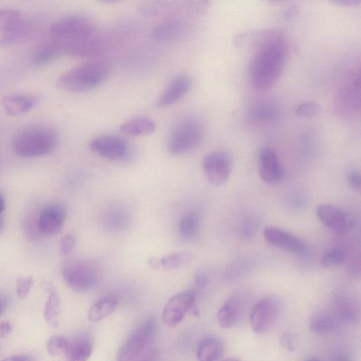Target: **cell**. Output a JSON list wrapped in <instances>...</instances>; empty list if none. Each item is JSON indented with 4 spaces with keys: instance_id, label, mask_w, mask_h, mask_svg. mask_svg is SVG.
I'll return each instance as SVG.
<instances>
[{
    "instance_id": "obj_24",
    "label": "cell",
    "mask_w": 361,
    "mask_h": 361,
    "mask_svg": "<svg viewBox=\"0 0 361 361\" xmlns=\"http://www.w3.org/2000/svg\"><path fill=\"white\" fill-rule=\"evenodd\" d=\"M92 352L90 341L86 337H79L69 341L64 354L66 361H88Z\"/></svg>"
},
{
    "instance_id": "obj_27",
    "label": "cell",
    "mask_w": 361,
    "mask_h": 361,
    "mask_svg": "<svg viewBox=\"0 0 361 361\" xmlns=\"http://www.w3.org/2000/svg\"><path fill=\"white\" fill-rule=\"evenodd\" d=\"M336 326V318L326 310L315 312L310 319V328L317 334H326L332 331Z\"/></svg>"
},
{
    "instance_id": "obj_41",
    "label": "cell",
    "mask_w": 361,
    "mask_h": 361,
    "mask_svg": "<svg viewBox=\"0 0 361 361\" xmlns=\"http://www.w3.org/2000/svg\"><path fill=\"white\" fill-rule=\"evenodd\" d=\"M282 345L289 351H293L295 348V339L294 336L289 333H284L280 338Z\"/></svg>"
},
{
    "instance_id": "obj_5",
    "label": "cell",
    "mask_w": 361,
    "mask_h": 361,
    "mask_svg": "<svg viewBox=\"0 0 361 361\" xmlns=\"http://www.w3.org/2000/svg\"><path fill=\"white\" fill-rule=\"evenodd\" d=\"M204 127L202 122L192 116L178 120L170 132L167 148L173 155H180L197 148L202 141Z\"/></svg>"
},
{
    "instance_id": "obj_28",
    "label": "cell",
    "mask_w": 361,
    "mask_h": 361,
    "mask_svg": "<svg viewBox=\"0 0 361 361\" xmlns=\"http://www.w3.org/2000/svg\"><path fill=\"white\" fill-rule=\"evenodd\" d=\"M200 228V218L194 212L184 215L178 224L180 237L187 241L194 240L199 233Z\"/></svg>"
},
{
    "instance_id": "obj_33",
    "label": "cell",
    "mask_w": 361,
    "mask_h": 361,
    "mask_svg": "<svg viewBox=\"0 0 361 361\" xmlns=\"http://www.w3.org/2000/svg\"><path fill=\"white\" fill-rule=\"evenodd\" d=\"M348 258V252L342 247L332 248L322 257L320 263L323 267L329 268L342 264Z\"/></svg>"
},
{
    "instance_id": "obj_30",
    "label": "cell",
    "mask_w": 361,
    "mask_h": 361,
    "mask_svg": "<svg viewBox=\"0 0 361 361\" xmlns=\"http://www.w3.org/2000/svg\"><path fill=\"white\" fill-rule=\"evenodd\" d=\"M336 315L348 323L355 322L358 318V309L354 301L348 298L337 300L335 307Z\"/></svg>"
},
{
    "instance_id": "obj_40",
    "label": "cell",
    "mask_w": 361,
    "mask_h": 361,
    "mask_svg": "<svg viewBox=\"0 0 361 361\" xmlns=\"http://www.w3.org/2000/svg\"><path fill=\"white\" fill-rule=\"evenodd\" d=\"M347 180L352 188L355 190L360 189V174L356 170H350L347 174Z\"/></svg>"
},
{
    "instance_id": "obj_45",
    "label": "cell",
    "mask_w": 361,
    "mask_h": 361,
    "mask_svg": "<svg viewBox=\"0 0 361 361\" xmlns=\"http://www.w3.org/2000/svg\"><path fill=\"white\" fill-rule=\"evenodd\" d=\"M331 361H353L350 357L346 353L337 351L331 355Z\"/></svg>"
},
{
    "instance_id": "obj_39",
    "label": "cell",
    "mask_w": 361,
    "mask_h": 361,
    "mask_svg": "<svg viewBox=\"0 0 361 361\" xmlns=\"http://www.w3.org/2000/svg\"><path fill=\"white\" fill-rule=\"evenodd\" d=\"M257 223L252 219L246 220L241 228V235L243 238H250L256 233Z\"/></svg>"
},
{
    "instance_id": "obj_42",
    "label": "cell",
    "mask_w": 361,
    "mask_h": 361,
    "mask_svg": "<svg viewBox=\"0 0 361 361\" xmlns=\"http://www.w3.org/2000/svg\"><path fill=\"white\" fill-rule=\"evenodd\" d=\"M157 360L158 352L155 348H152L141 355L136 361H157Z\"/></svg>"
},
{
    "instance_id": "obj_4",
    "label": "cell",
    "mask_w": 361,
    "mask_h": 361,
    "mask_svg": "<svg viewBox=\"0 0 361 361\" xmlns=\"http://www.w3.org/2000/svg\"><path fill=\"white\" fill-rule=\"evenodd\" d=\"M54 129L44 125H32L19 130L13 139V149L20 157L32 158L51 152L58 144Z\"/></svg>"
},
{
    "instance_id": "obj_1",
    "label": "cell",
    "mask_w": 361,
    "mask_h": 361,
    "mask_svg": "<svg viewBox=\"0 0 361 361\" xmlns=\"http://www.w3.org/2000/svg\"><path fill=\"white\" fill-rule=\"evenodd\" d=\"M238 46L250 43L254 48L249 63V79L253 88H270L281 76L287 59L288 47L283 34L277 30H264L239 35Z\"/></svg>"
},
{
    "instance_id": "obj_35",
    "label": "cell",
    "mask_w": 361,
    "mask_h": 361,
    "mask_svg": "<svg viewBox=\"0 0 361 361\" xmlns=\"http://www.w3.org/2000/svg\"><path fill=\"white\" fill-rule=\"evenodd\" d=\"M25 25L22 21L18 25L2 35L0 38L1 44H11L20 39L25 33Z\"/></svg>"
},
{
    "instance_id": "obj_13",
    "label": "cell",
    "mask_w": 361,
    "mask_h": 361,
    "mask_svg": "<svg viewBox=\"0 0 361 361\" xmlns=\"http://www.w3.org/2000/svg\"><path fill=\"white\" fill-rule=\"evenodd\" d=\"M90 149L99 157L108 160L122 159L127 152V145L121 137L103 135L93 137L89 142Z\"/></svg>"
},
{
    "instance_id": "obj_37",
    "label": "cell",
    "mask_w": 361,
    "mask_h": 361,
    "mask_svg": "<svg viewBox=\"0 0 361 361\" xmlns=\"http://www.w3.org/2000/svg\"><path fill=\"white\" fill-rule=\"evenodd\" d=\"M34 280L32 276L20 277L16 281V293L20 299H24L30 293Z\"/></svg>"
},
{
    "instance_id": "obj_6",
    "label": "cell",
    "mask_w": 361,
    "mask_h": 361,
    "mask_svg": "<svg viewBox=\"0 0 361 361\" xmlns=\"http://www.w3.org/2000/svg\"><path fill=\"white\" fill-rule=\"evenodd\" d=\"M98 271L97 264L87 259H70L61 267L65 283L76 293H84L93 288L98 280Z\"/></svg>"
},
{
    "instance_id": "obj_47",
    "label": "cell",
    "mask_w": 361,
    "mask_h": 361,
    "mask_svg": "<svg viewBox=\"0 0 361 361\" xmlns=\"http://www.w3.org/2000/svg\"><path fill=\"white\" fill-rule=\"evenodd\" d=\"M334 3L345 6H355L358 5L360 3V0H336L334 1Z\"/></svg>"
},
{
    "instance_id": "obj_11",
    "label": "cell",
    "mask_w": 361,
    "mask_h": 361,
    "mask_svg": "<svg viewBox=\"0 0 361 361\" xmlns=\"http://www.w3.org/2000/svg\"><path fill=\"white\" fill-rule=\"evenodd\" d=\"M195 293L192 290H184L172 295L166 302L161 319L163 323L170 327L178 325L187 312L193 307Z\"/></svg>"
},
{
    "instance_id": "obj_36",
    "label": "cell",
    "mask_w": 361,
    "mask_h": 361,
    "mask_svg": "<svg viewBox=\"0 0 361 361\" xmlns=\"http://www.w3.org/2000/svg\"><path fill=\"white\" fill-rule=\"evenodd\" d=\"M320 111V106L314 102H307L299 104L295 110V114L302 117L317 116Z\"/></svg>"
},
{
    "instance_id": "obj_18",
    "label": "cell",
    "mask_w": 361,
    "mask_h": 361,
    "mask_svg": "<svg viewBox=\"0 0 361 361\" xmlns=\"http://www.w3.org/2000/svg\"><path fill=\"white\" fill-rule=\"evenodd\" d=\"M316 214L320 222L335 232L343 231L348 223L347 216L342 209L331 204H319Z\"/></svg>"
},
{
    "instance_id": "obj_53",
    "label": "cell",
    "mask_w": 361,
    "mask_h": 361,
    "mask_svg": "<svg viewBox=\"0 0 361 361\" xmlns=\"http://www.w3.org/2000/svg\"><path fill=\"white\" fill-rule=\"evenodd\" d=\"M306 361H319V360H315V359H310V360H306Z\"/></svg>"
},
{
    "instance_id": "obj_20",
    "label": "cell",
    "mask_w": 361,
    "mask_h": 361,
    "mask_svg": "<svg viewBox=\"0 0 361 361\" xmlns=\"http://www.w3.org/2000/svg\"><path fill=\"white\" fill-rule=\"evenodd\" d=\"M250 118L259 123L275 122L281 115L279 106L271 100H259L253 103L249 109Z\"/></svg>"
},
{
    "instance_id": "obj_44",
    "label": "cell",
    "mask_w": 361,
    "mask_h": 361,
    "mask_svg": "<svg viewBox=\"0 0 361 361\" xmlns=\"http://www.w3.org/2000/svg\"><path fill=\"white\" fill-rule=\"evenodd\" d=\"M13 326L9 322H0V338L7 336L12 331Z\"/></svg>"
},
{
    "instance_id": "obj_51",
    "label": "cell",
    "mask_w": 361,
    "mask_h": 361,
    "mask_svg": "<svg viewBox=\"0 0 361 361\" xmlns=\"http://www.w3.org/2000/svg\"><path fill=\"white\" fill-rule=\"evenodd\" d=\"M224 361H240V360L235 357H230L224 360Z\"/></svg>"
},
{
    "instance_id": "obj_26",
    "label": "cell",
    "mask_w": 361,
    "mask_h": 361,
    "mask_svg": "<svg viewBox=\"0 0 361 361\" xmlns=\"http://www.w3.org/2000/svg\"><path fill=\"white\" fill-rule=\"evenodd\" d=\"M193 259V255L188 252H173L158 257V271H173L189 264Z\"/></svg>"
},
{
    "instance_id": "obj_21",
    "label": "cell",
    "mask_w": 361,
    "mask_h": 361,
    "mask_svg": "<svg viewBox=\"0 0 361 361\" xmlns=\"http://www.w3.org/2000/svg\"><path fill=\"white\" fill-rule=\"evenodd\" d=\"M154 121L147 116H137L126 121L120 126V132L131 137L146 136L155 130Z\"/></svg>"
},
{
    "instance_id": "obj_25",
    "label": "cell",
    "mask_w": 361,
    "mask_h": 361,
    "mask_svg": "<svg viewBox=\"0 0 361 361\" xmlns=\"http://www.w3.org/2000/svg\"><path fill=\"white\" fill-rule=\"evenodd\" d=\"M118 300L114 295H106L98 299L90 308L88 319L99 322L111 315L116 310Z\"/></svg>"
},
{
    "instance_id": "obj_2",
    "label": "cell",
    "mask_w": 361,
    "mask_h": 361,
    "mask_svg": "<svg viewBox=\"0 0 361 361\" xmlns=\"http://www.w3.org/2000/svg\"><path fill=\"white\" fill-rule=\"evenodd\" d=\"M49 41L60 53L80 57H96L104 44L96 35V25L89 17L72 14L56 20L49 29Z\"/></svg>"
},
{
    "instance_id": "obj_23",
    "label": "cell",
    "mask_w": 361,
    "mask_h": 361,
    "mask_svg": "<svg viewBox=\"0 0 361 361\" xmlns=\"http://www.w3.org/2000/svg\"><path fill=\"white\" fill-rule=\"evenodd\" d=\"M222 342L215 337H206L202 339L197 348V357L199 361H216L222 355Z\"/></svg>"
},
{
    "instance_id": "obj_34",
    "label": "cell",
    "mask_w": 361,
    "mask_h": 361,
    "mask_svg": "<svg viewBox=\"0 0 361 361\" xmlns=\"http://www.w3.org/2000/svg\"><path fill=\"white\" fill-rule=\"evenodd\" d=\"M69 341L63 336L54 335L51 336L46 344L48 353L51 356H57L65 353Z\"/></svg>"
},
{
    "instance_id": "obj_38",
    "label": "cell",
    "mask_w": 361,
    "mask_h": 361,
    "mask_svg": "<svg viewBox=\"0 0 361 361\" xmlns=\"http://www.w3.org/2000/svg\"><path fill=\"white\" fill-rule=\"evenodd\" d=\"M76 239L74 235L71 233L64 235L60 241L59 249L63 255H68L75 248Z\"/></svg>"
},
{
    "instance_id": "obj_16",
    "label": "cell",
    "mask_w": 361,
    "mask_h": 361,
    "mask_svg": "<svg viewBox=\"0 0 361 361\" xmlns=\"http://www.w3.org/2000/svg\"><path fill=\"white\" fill-rule=\"evenodd\" d=\"M192 80L187 75H180L173 78L157 100L159 108H167L182 99L190 90Z\"/></svg>"
},
{
    "instance_id": "obj_29",
    "label": "cell",
    "mask_w": 361,
    "mask_h": 361,
    "mask_svg": "<svg viewBox=\"0 0 361 361\" xmlns=\"http://www.w3.org/2000/svg\"><path fill=\"white\" fill-rule=\"evenodd\" d=\"M48 298L44 309V317L49 326H56L59 324L60 300L58 293L54 288L49 286L47 288Z\"/></svg>"
},
{
    "instance_id": "obj_54",
    "label": "cell",
    "mask_w": 361,
    "mask_h": 361,
    "mask_svg": "<svg viewBox=\"0 0 361 361\" xmlns=\"http://www.w3.org/2000/svg\"><path fill=\"white\" fill-rule=\"evenodd\" d=\"M1 347L0 346V351H1Z\"/></svg>"
},
{
    "instance_id": "obj_19",
    "label": "cell",
    "mask_w": 361,
    "mask_h": 361,
    "mask_svg": "<svg viewBox=\"0 0 361 361\" xmlns=\"http://www.w3.org/2000/svg\"><path fill=\"white\" fill-rule=\"evenodd\" d=\"M37 101V97L34 94H12L4 97L2 106L8 115L15 116L29 111Z\"/></svg>"
},
{
    "instance_id": "obj_43",
    "label": "cell",
    "mask_w": 361,
    "mask_h": 361,
    "mask_svg": "<svg viewBox=\"0 0 361 361\" xmlns=\"http://www.w3.org/2000/svg\"><path fill=\"white\" fill-rule=\"evenodd\" d=\"M1 361H35V359L32 355L22 354L11 355L2 359Z\"/></svg>"
},
{
    "instance_id": "obj_32",
    "label": "cell",
    "mask_w": 361,
    "mask_h": 361,
    "mask_svg": "<svg viewBox=\"0 0 361 361\" xmlns=\"http://www.w3.org/2000/svg\"><path fill=\"white\" fill-rule=\"evenodd\" d=\"M21 13L14 8L0 9V33L7 32L22 22Z\"/></svg>"
},
{
    "instance_id": "obj_12",
    "label": "cell",
    "mask_w": 361,
    "mask_h": 361,
    "mask_svg": "<svg viewBox=\"0 0 361 361\" xmlns=\"http://www.w3.org/2000/svg\"><path fill=\"white\" fill-rule=\"evenodd\" d=\"M264 239L271 245L293 254H302L305 243L299 237L279 227L267 226L262 231Z\"/></svg>"
},
{
    "instance_id": "obj_8",
    "label": "cell",
    "mask_w": 361,
    "mask_h": 361,
    "mask_svg": "<svg viewBox=\"0 0 361 361\" xmlns=\"http://www.w3.org/2000/svg\"><path fill=\"white\" fill-rule=\"evenodd\" d=\"M281 312V303L274 296H266L259 300L250 313V324L258 334L268 331L276 323Z\"/></svg>"
},
{
    "instance_id": "obj_17",
    "label": "cell",
    "mask_w": 361,
    "mask_h": 361,
    "mask_svg": "<svg viewBox=\"0 0 361 361\" xmlns=\"http://www.w3.org/2000/svg\"><path fill=\"white\" fill-rule=\"evenodd\" d=\"M187 23L171 17L158 23L152 29L153 37L160 42H171L182 37L188 31Z\"/></svg>"
},
{
    "instance_id": "obj_52",
    "label": "cell",
    "mask_w": 361,
    "mask_h": 361,
    "mask_svg": "<svg viewBox=\"0 0 361 361\" xmlns=\"http://www.w3.org/2000/svg\"><path fill=\"white\" fill-rule=\"evenodd\" d=\"M3 226H4V220L1 217V216L0 215V231L3 228Z\"/></svg>"
},
{
    "instance_id": "obj_7",
    "label": "cell",
    "mask_w": 361,
    "mask_h": 361,
    "mask_svg": "<svg viewBox=\"0 0 361 361\" xmlns=\"http://www.w3.org/2000/svg\"><path fill=\"white\" fill-rule=\"evenodd\" d=\"M335 108L342 117L355 118L360 111V71H350L338 90L335 99Z\"/></svg>"
},
{
    "instance_id": "obj_3",
    "label": "cell",
    "mask_w": 361,
    "mask_h": 361,
    "mask_svg": "<svg viewBox=\"0 0 361 361\" xmlns=\"http://www.w3.org/2000/svg\"><path fill=\"white\" fill-rule=\"evenodd\" d=\"M110 71V66L105 61L85 62L63 73L57 78L56 85L67 92H87L101 85Z\"/></svg>"
},
{
    "instance_id": "obj_50",
    "label": "cell",
    "mask_w": 361,
    "mask_h": 361,
    "mask_svg": "<svg viewBox=\"0 0 361 361\" xmlns=\"http://www.w3.org/2000/svg\"><path fill=\"white\" fill-rule=\"evenodd\" d=\"M5 209V201L2 197L0 196V215Z\"/></svg>"
},
{
    "instance_id": "obj_14",
    "label": "cell",
    "mask_w": 361,
    "mask_h": 361,
    "mask_svg": "<svg viewBox=\"0 0 361 361\" xmlns=\"http://www.w3.org/2000/svg\"><path fill=\"white\" fill-rule=\"evenodd\" d=\"M258 172L260 178L269 184L279 183L283 177V169L276 152L270 147L259 153Z\"/></svg>"
},
{
    "instance_id": "obj_15",
    "label": "cell",
    "mask_w": 361,
    "mask_h": 361,
    "mask_svg": "<svg viewBox=\"0 0 361 361\" xmlns=\"http://www.w3.org/2000/svg\"><path fill=\"white\" fill-rule=\"evenodd\" d=\"M66 219L64 209L56 204L44 207L39 214L37 228L45 235H54L59 233Z\"/></svg>"
},
{
    "instance_id": "obj_22",
    "label": "cell",
    "mask_w": 361,
    "mask_h": 361,
    "mask_svg": "<svg viewBox=\"0 0 361 361\" xmlns=\"http://www.w3.org/2000/svg\"><path fill=\"white\" fill-rule=\"evenodd\" d=\"M240 314V302L238 296H232L219 309L217 322L222 328H230L238 322Z\"/></svg>"
},
{
    "instance_id": "obj_46",
    "label": "cell",
    "mask_w": 361,
    "mask_h": 361,
    "mask_svg": "<svg viewBox=\"0 0 361 361\" xmlns=\"http://www.w3.org/2000/svg\"><path fill=\"white\" fill-rule=\"evenodd\" d=\"M195 282L199 288H203L207 286L208 279L204 274H198L195 276Z\"/></svg>"
},
{
    "instance_id": "obj_48",
    "label": "cell",
    "mask_w": 361,
    "mask_h": 361,
    "mask_svg": "<svg viewBox=\"0 0 361 361\" xmlns=\"http://www.w3.org/2000/svg\"><path fill=\"white\" fill-rule=\"evenodd\" d=\"M8 305V298L4 295H0V315L5 311Z\"/></svg>"
},
{
    "instance_id": "obj_31",
    "label": "cell",
    "mask_w": 361,
    "mask_h": 361,
    "mask_svg": "<svg viewBox=\"0 0 361 361\" xmlns=\"http://www.w3.org/2000/svg\"><path fill=\"white\" fill-rule=\"evenodd\" d=\"M59 54L61 53L57 47L51 41H48L35 51L32 56V63L35 66H44L54 59Z\"/></svg>"
},
{
    "instance_id": "obj_10",
    "label": "cell",
    "mask_w": 361,
    "mask_h": 361,
    "mask_svg": "<svg viewBox=\"0 0 361 361\" xmlns=\"http://www.w3.org/2000/svg\"><path fill=\"white\" fill-rule=\"evenodd\" d=\"M156 330L153 318L147 319L131 334L119 349L116 361H133L144 350Z\"/></svg>"
},
{
    "instance_id": "obj_49",
    "label": "cell",
    "mask_w": 361,
    "mask_h": 361,
    "mask_svg": "<svg viewBox=\"0 0 361 361\" xmlns=\"http://www.w3.org/2000/svg\"><path fill=\"white\" fill-rule=\"evenodd\" d=\"M349 274L354 277H356L360 275L359 262H357V264L354 263L349 267Z\"/></svg>"
},
{
    "instance_id": "obj_9",
    "label": "cell",
    "mask_w": 361,
    "mask_h": 361,
    "mask_svg": "<svg viewBox=\"0 0 361 361\" xmlns=\"http://www.w3.org/2000/svg\"><path fill=\"white\" fill-rule=\"evenodd\" d=\"M232 158L225 150H216L207 154L202 159V167L207 180L215 186L224 185L230 177Z\"/></svg>"
}]
</instances>
